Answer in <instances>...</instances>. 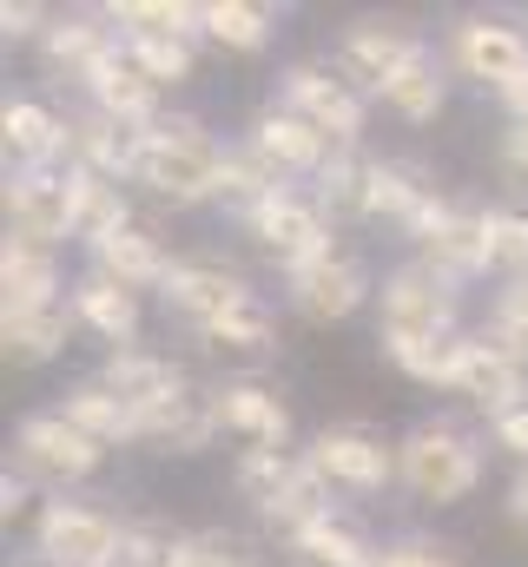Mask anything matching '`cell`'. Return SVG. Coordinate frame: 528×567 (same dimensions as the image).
<instances>
[{
  "label": "cell",
  "mask_w": 528,
  "mask_h": 567,
  "mask_svg": "<svg viewBox=\"0 0 528 567\" xmlns=\"http://www.w3.org/2000/svg\"><path fill=\"white\" fill-rule=\"evenodd\" d=\"M384 100H390L403 120H436V113H443V73H436V53H429V47L384 86Z\"/></svg>",
  "instance_id": "cell-33"
},
{
  "label": "cell",
  "mask_w": 528,
  "mask_h": 567,
  "mask_svg": "<svg viewBox=\"0 0 528 567\" xmlns=\"http://www.w3.org/2000/svg\"><path fill=\"white\" fill-rule=\"evenodd\" d=\"M284 106H291L297 120H311L324 140L344 145V152L364 140V100H357V86H351L344 73H331V66H291V73H284Z\"/></svg>",
  "instance_id": "cell-11"
},
{
  "label": "cell",
  "mask_w": 528,
  "mask_h": 567,
  "mask_svg": "<svg viewBox=\"0 0 528 567\" xmlns=\"http://www.w3.org/2000/svg\"><path fill=\"white\" fill-rule=\"evenodd\" d=\"M212 429H219V410L205 403V396H172V403H159V410H145L139 416V442H152V449H179V455H199L205 442H212Z\"/></svg>",
  "instance_id": "cell-27"
},
{
  "label": "cell",
  "mask_w": 528,
  "mask_h": 567,
  "mask_svg": "<svg viewBox=\"0 0 528 567\" xmlns=\"http://www.w3.org/2000/svg\"><path fill=\"white\" fill-rule=\"evenodd\" d=\"M489 271H509L516 284L528 278V212L516 205L489 212Z\"/></svg>",
  "instance_id": "cell-40"
},
{
  "label": "cell",
  "mask_w": 528,
  "mask_h": 567,
  "mask_svg": "<svg viewBox=\"0 0 528 567\" xmlns=\"http://www.w3.org/2000/svg\"><path fill=\"white\" fill-rule=\"evenodd\" d=\"M252 145H258L277 172H324V165H331V152H337V145L324 140L311 120H297L291 106H271V113H258Z\"/></svg>",
  "instance_id": "cell-20"
},
{
  "label": "cell",
  "mask_w": 528,
  "mask_h": 567,
  "mask_svg": "<svg viewBox=\"0 0 528 567\" xmlns=\"http://www.w3.org/2000/svg\"><path fill=\"white\" fill-rule=\"evenodd\" d=\"M73 310L67 303H40V310H0V343H7V363H47L67 350L73 337Z\"/></svg>",
  "instance_id": "cell-24"
},
{
  "label": "cell",
  "mask_w": 528,
  "mask_h": 567,
  "mask_svg": "<svg viewBox=\"0 0 528 567\" xmlns=\"http://www.w3.org/2000/svg\"><path fill=\"white\" fill-rule=\"evenodd\" d=\"M390 350V363L409 377V383H429V390H449V377H456V350H463V337H449V343H384Z\"/></svg>",
  "instance_id": "cell-39"
},
{
  "label": "cell",
  "mask_w": 528,
  "mask_h": 567,
  "mask_svg": "<svg viewBox=\"0 0 528 567\" xmlns=\"http://www.w3.org/2000/svg\"><path fill=\"white\" fill-rule=\"evenodd\" d=\"M0 145H7V158H13L20 172H47V165L67 152V126H60L47 106H33V100H7V113H0Z\"/></svg>",
  "instance_id": "cell-23"
},
{
  "label": "cell",
  "mask_w": 528,
  "mask_h": 567,
  "mask_svg": "<svg viewBox=\"0 0 528 567\" xmlns=\"http://www.w3.org/2000/svg\"><path fill=\"white\" fill-rule=\"evenodd\" d=\"M502 165H509L516 185H528V120H509V133H502Z\"/></svg>",
  "instance_id": "cell-47"
},
{
  "label": "cell",
  "mask_w": 528,
  "mask_h": 567,
  "mask_svg": "<svg viewBox=\"0 0 528 567\" xmlns=\"http://www.w3.org/2000/svg\"><path fill=\"white\" fill-rule=\"evenodd\" d=\"M73 317H80L87 330H100L106 343L132 350V337H139V290L100 278V271H87V278L73 284Z\"/></svg>",
  "instance_id": "cell-25"
},
{
  "label": "cell",
  "mask_w": 528,
  "mask_h": 567,
  "mask_svg": "<svg viewBox=\"0 0 528 567\" xmlns=\"http://www.w3.org/2000/svg\"><path fill=\"white\" fill-rule=\"evenodd\" d=\"M60 416H67L73 429H87L100 449H106V442H139V416H132L126 403L100 383V377H93V383H80V390H67V410H60Z\"/></svg>",
  "instance_id": "cell-30"
},
{
  "label": "cell",
  "mask_w": 528,
  "mask_h": 567,
  "mask_svg": "<svg viewBox=\"0 0 528 567\" xmlns=\"http://www.w3.org/2000/svg\"><path fill=\"white\" fill-rule=\"evenodd\" d=\"M172 548H179V535L165 522H126L113 567H172Z\"/></svg>",
  "instance_id": "cell-43"
},
{
  "label": "cell",
  "mask_w": 528,
  "mask_h": 567,
  "mask_svg": "<svg viewBox=\"0 0 528 567\" xmlns=\"http://www.w3.org/2000/svg\"><path fill=\"white\" fill-rule=\"evenodd\" d=\"M100 383L126 403L132 416H145V410L185 396V377L172 370V357H152V350H113L106 370H100Z\"/></svg>",
  "instance_id": "cell-18"
},
{
  "label": "cell",
  "mask_w": 528,
  "mask_h": 567,
  "mask_svg": "<svg viewBox=\"0 0 528 567\" xmlns=\"http://www.w3.org/2000/svg\"><path fill=\"white\" fill-rule=\"evenodd\" d=\"M384 343H449L456 337V290L429 265H403L384 284V317H377Z\"/></svg>",
  "instance_id": "cell-3"
},
{
  "label": "cell",
  "mask_w": 528,
  "mask_h": 567,
  "mask_svg": "<svg viewBox=\"0 0 528 567\" xmlns=\"http://www.w3.org/2000/svg\"><path fill=\"white\" fill-rule=\"evenodd\" d=\"M436 205V185H423L409 165L390 158H364V218H396L403 231Z\"/></svg>",
  "instance_id": "cell-22"
},
{
  "label": "cell",
  "mask_w": 528,
  "mask_h": 567,
  "mask_svg": "<svg viewBox=\"0 0 528 567\" xmlns=\"http://www.w3.org/2000/svg\"><path fill=\"white\" fill-rule=\"evenodd\" d=\"M120 40H126V53L139 60V73L152 86L192 80V40H179V33H120Z\"/></svg>",
  "instance_id": "cell-35"
},
{
  "label": "cell",
  "mask_w": 528,
  "mask_h": 567,
  "mask_svg": "<svg viewBox=\"0 0 528 567\" xmlns=\"http://www.w3.org/2000/svg\"><path fill=\"white\" fill-rule=\"evenodd\" d=\"M496 343H502L509 357H522V363H528V278L509 284V290L496 297Z\"/></svg>",
  "instance_id": "cell-44"
},
{
  "label": "cell",
  "mask_w": 528,
  "mask_h": 567,
  "mask_svg": "<svg viewBox=\"0 0 528 567\" xmlns=\"http://www.w3.org/2000/svg\"><path fill=\"white\" fill-rule=\"evenodd\" d=\"M271 192H284V172H277L252 140L232 145V158H225V192H219V198H238V205L252 212V205H264Z\"/></svg>",
  "instance_id": "cell-36"
},
{
  "label": "cell",
  "mask_w": 528,
  "mask_h": 567,
  "mask_svg": "<svg viewBox=\"0 0 528 567\" xmlns=\"http://www.w3.org/2000/svg\"><path fill=\"white\" fill-rule=\"evenodd\" d=\"M225 158H232V145H219L199 120H159L152 133H139L132 178L172 205H199V198L225 192Z\"/></svg>",
  "instance_id": "cell-1"
},
{
  "label": "cell",
  "mask_w": 528,
  "mask_h": 567,
  "mask_svg": "<svg viewBox=\"0 0 528 567\" xmlns=\"http://www.w3.org/2000/svg\"><path fill=\"white\" fill-rule=\"evenodd\" d=\"M93 271H100V278H113V284H126V290H145V284H165L172 258L159 251V238H152V231L120 225L113 238H100V245H93Z\"/></svg>",
  "instance_id": "cell-26"
},
{
  "label": "cell",
  "mask_w": 528,
  "mask_h": 567,
  "mask_svg": "<svg viewBox=\"0 0 528 567\" xmlns=\"http://www.w3.org/2000/svg\"><path fill=\"white\" fill-rule=\"evenodd\" d=\"M449 390H456V396H469L489 423H502V416L528 410V403H522V396H528V363H522V357H509L496 337H463Z\"/></svg>",
  "instance_id": "cell-9"
},
{
  "label": "cell",
  "mask_w": 528,
  "mask_h": 567,
  "mask_svg": "<svg viewBox=\"0 0 528 567\" xmlns=\"http://www.w3.org/2000/svg\"><path fill=\"white\" fill-rule=\"evenodd\" d=\"M13 455H20V468L33 482H60L67 488V482H87L106 449L87 429H73L67 416H27V423L13 429Z\"/></svg>",
  "instance_id": "cell-10"
},
{
  "label": "cell",
  "mask_w": 528,
  "mask_h": 567,
  "mask_svg": "<svg viewBox=\"0 0 528 567\" xmlns=\"http://www.w3.org/2000/svg\"><path fill=\"white\" fill-rule=\"evenodd\" d=\"M489 429H496V449H509L516 462H528V410H516V416H502Z\"/></svg>",
  "instance_id": "cell-48"
},
{
  "label": "cell",
  "mask_w": 528,
  "mask_h": 567,
  "mask_svg": "<svg viewBox=\"0 0 528 567\" xmlns=\"http://www.w3.org/2000/svg\"><path fill=\"white\" fill-rule=\"evenodd\" d=\"M212 410H219V429H232L245 449H284V435H291V410L277 403V390H264L252 377L212 390Z\"/></svg>",
  "instance_id": "cell-17"
},
{
  "label": "cell",
  "mask_w": 528,
  "mask_h": 567,
  "mask_svg": "<svg viewBox=\"0 0 528 567\" xmlns=\"http://www.w3.org/2000/svg\"><path fill=\"white\" fill-rule=\"evenodd\" d=\"M0 310H40V303H60V265L47 245L33 238H7L0 245Z\"/></svg>",
  "instance_id": "cell-21"
},
{
  "label": "cell",
  "mask_w": 528,
  "mask_h": 567,
  "mask_svg": "<svg viewBox=\"0 0 528 567\" xmlns=\"http://www.w3.org/2000/svg\"><path fill=\"white\" fill-rule=\"evenodd\" d=\"M317 205H324V212H364V158H351V152L337 145L331 165L317 172Z\"/></svg>",
  "instance_id": "cell-41"
},
{
  "label": "cell",
  "mask_w": 528,
  "mask_h": 567,
  "mask_svg": "<svg viewBox=\"0 0 528 567\" xmlns=\"http://www.w3.org/2000/svg\"><path fill=\"white\" fill-rule=\"evenodd\" d=\"M205 33L232 53H258L271 40V13L252 7V0H205Z\"/></svg>",
  "instance_id": "cell-34"
},
{
  "label": "cell",
  "mask_w": 528,
  "mask_h": 567,
  "mask_svg": "<svg viewBox=\"0 0 528 567\" xmlns=\"http://www.w3.org/2000/svg\"><path fill=\"white\" fill-rule=\"evenodd\" d=\"M331 515V482L311 468V455H297V468H291V482H284V495L264 508V522H277L284 535H304L311 522H324Z\"/></svg>",
  "instance_id": "cell-31"
},
{
  "label": "cell",
  "mask_w": 528,
  "mask_h": 567,
  "mask_svg": "<svg viewBox=\"0 0 528 567\" xmlns=\"http://www.w3.org/2000/svg\"><path fill=\"white\" fill-rule=\"evenodd\" d=\"M120 47H126V40H113V27L73 13V20H53V27H47L40 60H47V73H60V80H93Z\"/></svg>",
  "instance_id": "cell-19"
},
{
  "label": "cell",
  "mask_w": 528,
  "mask_h": 567,
  "mask_svg": "<svg viewBox=\"0 0 528 567\" xmlns=\"http://www.w3.org/2000/svg\"><path fill=\"white\" fill-rule=\"evenodd\" d=\"M67 172H73V165H67ZM73 178H80V238H87V245H100V238H113L120 225H132L126 198H120L113 178H93V172H73Z\"/></svg>",
  "instance_id": "cell-37"
},
{
  "label": "cell",
  "mask_w": 528,
  "mask_h": 567,
  "mask_svg": "<svg viewBox=\"0 0 528 567\" xmlns=\"http://www.w3.org/2000/svg\"><path fill=\"white\" fill-rule=\"evenodd\" d=\"M396 475L423 495V502H463L483 482V449L456 423H416L396 442Z\"/></svg>",
  "instance_id": "cell-2"
},
{
  "label": "cell",
  "mask_w": 528,
  "mask_h": 567,
  "mask_svg": "<svg viewBox=\"0 0 528 567\" xmlns=\"http://www.w3.org/2000/svg\"><path fill=\"white\" fill-rule=\"evenodd\" d=\"M509 515H516V522L528 528V468L516 475V488H509Z\"/></svg>",
  "instance_id": "cell-50"
},
{
  "label": "cell",
  "mask_w": 528,
  "mask_h": 567,
  "mask_svg": "<svg viewBox=\"0 0 528 567\" xmlns=\"http://www.w3.org/2000/svg\"><path fill=\"white\" fill-rule=\"evenodd\" d=\"M364 297H370V271H364L351 251H324L317 265L291 271V303H297L311 323H344Z\"/></svg>",
  "instance_id": "cell-15"
},
{
  "label": "cell",
  "mask_w": 528,
  "mask_h": 567,
  "mask_svg": "<svg viewBox=\"0 0 528 567\" xmlns=\"http://www.w3.org/2000/svg\"><path fill=\"white\" fill-rule=\"evenodd\" d=\"M106 20L126 33H179V40L205 33V7H185V0H120Z\"/></svg>",
  "instance_id": "cell-32"
},
{
  "label": "cell",
  "mask_w": 528,
  "mask_h": 567,
  "mask_svg": "<svg viewBox=\"0 0 528 567\" xmlns=\"http://www.w3.org/2000/svg\"><path fill=\"white\" fill-rule=\"evenodd\" d=\"M291 555L304 567H377L384 561V548H370L344 515H324V522H311L304 535H291Z\"/></svg>",
  "instance_id": "cell-29"
},
{
  "label": "cell",
  "mask_w": 528,
  "mask_h": 567,
  "mask_svg": "<svg viewBox=\"0 0 528 567\" xmlns=\"http://www.w3.org/2000/svg\"><path fill=\"white\" fill-rule=\"evenodd\" d=\"M7 218H13V238H33V245H60V238H80V178L73 172H13L7 185Z\"/></svg>",
  "instance_id": "cell-5"
},
{
  "label": "cell",
  "mask_w": 528,
  "mask_h": 567,
  "mask_svg": "<svg viewBox=\"0 0 528 567\" xmlns=\"http://www.w3.org/2000/svg\"><path fill=\"white\" fill-rule=\"evenodd\" d=\"M311 468L331 482V488H384L396 475V449L390 442H377L370 429H324L317 442H311Z\"/></svg>",
  "instance_id": "cell-14"
},
{
  "label": "cell",
  "mask_w": 528,
  "mask_h": 567,
  "mask_svg": "<svg viewBox=\"0 0 528 567\" xmlns=\"http://www.w3.org/2000/svg\"><path fill=\"white\" fill-rule=\"evenodd\" d=\"M212 350H238V357H264V350H277V310L264 303L258 290H245L225 317H212L205 330H199Z\"/></svg>",
  "instance_id": "cell-28"
},
{
  "label": "cell",
  "mask_w": 528,
  "mask_h": 567,
  "mask_svg": "<svg viewBox=\"0 0 528 567\" xmlns=\"http://www.w3.org/2000/svg\"><path fill=\"white\" fill-rule=\"evenodd\" d=\"M87 93H93V113H106V120L126 126V133H152V126H159V86L139 73V60H132L126 47L87 80Z\"/></svg>",
  "instance_id": "cell-16"
},
{
  "label": "cell",
  "mask_w": 528,
  "mask_h": 567,
  "mask_svg": "<svg viewBox=\"0 0 528 567\" xmlns=\"http://www.w3.org/2000/svg\"><path fill=\"white\" fill-rule=\"evenodd\" d=\"M377 567H456V555L436 548V542H390Z\"/></svg>",
  "instance_id": "cell-45"
},
{
  "label": "cell",
  "mask_w": 528,
  "mask_h": 567,
  "mask_svg": "<svg viewBox=\"0 0 528 567\" xmlns=\"http://www.w3.org/2000/svg\"><path fill=\"white\" fill-rule=\"evenodd\" d=\"M416 53H423V40H416L409 27H396V20H357V27H344V40H337V73H344L351 86L384 93Z\"/></svg>",
  "instance_id": "cell-12"
},
{
  "label": "cell",
  "mask_w": 528,
  "mask_h": 567,
  "mask_svg": "<svg viewBox=\"0 0 528 567\" xmlns=\"http://www.w3.org/2000/svg\"><path fill=\"white\" fill-rule=\"evenodd\" d=\"M20 508H27V482H13V475H7V482H0V515L13 522Z\"/></svg>",
  "instance_id": "cell-49"
},
{
  "label": "cell",
  "mask_w": 528,
  "mask_h": 567,
  "mask_svg": "<svg viewBox=\"0 0 528 567\" xmlns=\"http://www.w3.org/2000/svg\"><path fill=\"white\" fill-rule=\"evenodd\" d=\"M120 535H126V522H113L106 508H80V502H47L40 528H33L47 567H113Z\"/></svg>",
  "instance_id": "cell-4"
},
{
  "label": "cell",
  "mask_w": 528,
  "mask_h": 567,
  "mask_svg": "<svg viewBox=\"0 0 528 567\" xmlns=\"http://www.w3.org/2000/svg\"><path fill=\"white\" fill-rule=\"evenodd\" d=\"M245 225H252V238H258L284 271H304V265H317L324 251H337V245H331V225H324V205H317V198H297L291 185L271 192L264 205H252Z\"/></svg>",
  "instance_id": "cell-6"
},
{
  "label": "cell",
  "mask_w": 528,
  "mask_h": 567,
  "mask_svg": "<svg viewBox=\"0 0 528 567\" xmlns=\"http://www.w3.org/2000/svg\"><path fill=\"white\" fill-rule=\"evenodd\" d=\"M0 33H7V40H33V33L47 40V7H33V0H7V7H0Z\"/></svg>",
  "instance_id": "cell-46"
},
{
  "label": "cell",
  "mask_w": 528,
  "mask_h": 567,
  "mask_svg": "<svg viewBox=\"0 0 528 567\" xmlns=\"http://www.w3.org/2000/svg\"><path fill=\"white\" fill-rule=\"evenodd\" d=\"M291 468H297V455H284V449H245L238 455V495L245 502H258V508H271L277 495H284V482H291Z\"/></svg>",
  "instance_id": "cell-38"
},
{
  "label": "cell",
  "mask_w": 528,
  "mask_h": 567,
  "mask_svg": "<svg viewBox=\"0 0 528 567\" xmlns=\"http://www.w3.org/2000/svg\"><path fill=\"white\" fill-rule=\"evenodd\" d=\"M172 567H258L252 561V548L245 542H232V535H179V548H172Z\"/></svg>",
  "instance_id": "cell-42"
},
{
  "label": "cell",
  "mask_w": 528,
  "mask_h": 567,
  "mask_svg": "<svg viewBox=\"0 0 528 567\" xmlns=\"http://www.w3.org/2000/svg\"><path fill=\"white\" fill-rule=\"evenodd\" d=\"M159 297H165V310L172 317H185V323H212V317H225L238 297H245V278L225 265V258H172V271L159 284Z\"/></svg>",
  "instance_id": "cell-13"
},
{
  "label": "cell",
  "mask_w": 528,
  "mask_h": 567,
  "mask_svg": "<svg viewBox=\"0 0 528 567\" xmlns=\"http://www.w3.org/2000/svg\"><path fill=\"white\" fill-rule=\"evenodd\" d=\"M409 238L423 245V265L443 271L449 284L489 271V212H469V205L436 198V205L409 225Z\"/></svg>",
  "instance_id": "cell-7"
},
{
  "label": "cell",
  "mask_w": 528,
  "mask_h": 567,
  "mask_svg": "<svg viewBox=\"0 0 528 567\" xmlns=\"http://www.w3.org/2000/svg\"><path fill=\"white\" fill-rule=\"evenodd\" d=\"M449 53H456V66L469 73V80H483L489 93H516L528 86V33L522 27H509V20H496V13H469L456 33H449Z\"/></svg>",
  "instance_id": "cell-8"
}]
</instances>
